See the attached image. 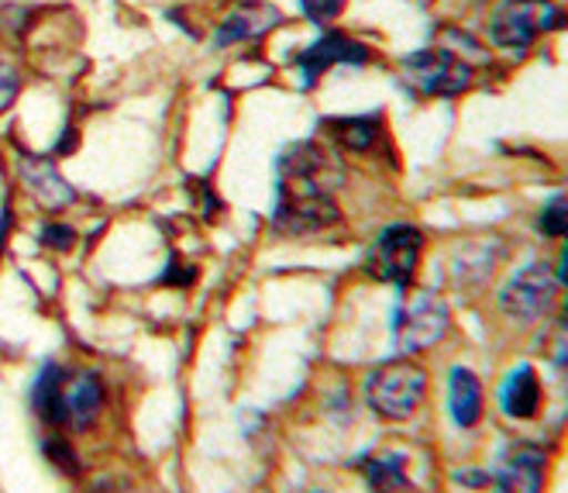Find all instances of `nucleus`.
Instances as JSON below:
<instances>
[{
	"label": "nucleus",
	"mask_w": 568,
	"mask_h": 493,
	"mask_svg": "<svg viewBox=\"0 0 568 493\" xmlns=\"http://www.w3.org/2000/svg\"><path fill=\"white\" fill-rule=\"evenodd\" d=\"M365 398H369V408L379 417L404 421L427 398V373L410 359H389L365 380Z\"/></svg>",
	"instance_id": "f257e3e1"
},
{
	"label": "nucleus",
	"mask_w": 568,
	"mask_h": 493,
	"mask_svg": "<svg viewBox=\"0 0 568 493\" xmlns=\"http://www.w3.org/2000/svg\"><path fill=\"white\" fill-rule=\"evenodd\" d=\"M558 24L561 11L551 0H504L489 18V39L507 52H527L541 31H555Z\"/></svg>",
	"instance_id": "f03ea898"
},
{
	"label": "nucleus",
	"mask_w": 568,
	"mask_h": 493,
	"mask_svg": "<svg viewBox=\"0 0 568 493\" xmlns=\"http://www.w3.org/2000/svg\"><path fill=\"white\" fill-rule=\"evenodd\" d=\"M420 249H424V235L414 224H393L365 252V273L379 283L407 290L417 273Z\"/></svg>",
	"instance_id": "7ed1b4c3"
},
{
	"label": "nucleus",
	"mask_w": 568,
	"mask_h": 493,
	"mask_svg": "<svg viewBox=\"0 0 568 493\" xmlns=\"http://www.w3.org/2000/svg\"><path fill=\"white\" fill-rule=\"evenodd\" d=\"M404 80L424 97H455L473 83V66L452 49H420L399 62Z\"/></svg>",
	"instance_id": "20e7f679"
},
{
	"label": "nucleus",
	"mask_w": 568,
	"mask_h": 493,
	"mask_svg": "<svg viewBox=\"0 0 568 493\" xmlns=\"http://www.w3.org/2000/svg\"><path fill=\"white\" fill-rule=\"evenodd\" d=\"M342 211L334 204L331 190H311V187H280V208H276V228L286 235H314L324 228L338 224Z\"/></svg>",
	"instance_id": "39448f33"
},
{
	"label": "nucleus",
	"mask_w": 568,
	"mask_h": 493,
	"mask_svg": "<svg viewBox=\"0 0 568 493\" xmlns=\"http://www.w3.org/2000/svg\"><path fill=\"white\" fill-rule=\"evenodd\" d=\"M558 286H561V276L541 266V262H534V266L520 270L504 290H499V304L517 321H538L555 308Z\"/></svg>",
	"instance_id": "423d86ee"
},
{
	"label": "nucleus",
	"mask_w": 568,
	"mask_h": 493,
	"mask_svg": "<svg viewBox=\"0 0 568 493\" xmlns=\"http://www.w3.org/2000/svg\"><path fill=\"white\" fill-rule=\"evenodd\" d=\"M448 324H452L448 308L438 298H430V293H420V298L396 311V342L404 352L430 349L445 339Z\"/></svg>",
	"instance_id": "0eeeda50"
},
{
	"label": "nucleus",
	"mask_w": 568,
	"mask_h": 493,
	"mask_svg": "<svg viewBox=\"0 0 568 493\" xmlns=\"http://www.w3.org/2000/svg\"><path fill=\"white\" fill-rule=\"evenodd\" d=\"M365 59H369V49L362 42L342 36V31H327V36H321L314 46H307L296 56V66H300V73H304V87H314V80L327 73L331 66H338V62L362 66Z\"/></svg>",
	"instance_id": "6e6552de"
},
{
	"label": "nucleus",
	"mask_w": 568,
	"mask_h": 493,
	"mask_svg": "<svg viewBox=\"0 0 568 493\" xmlns=\"http://www.w3.org/2000/svg\"><path fill=\"white\" fill-rule=\"evenodd\" d=\"M499 493H541L545 490V452L534 445H517L496 476Z\"/></svg>",
	"instance_id": "1a4fd4ad"
},
{
	"label": "nucleus",
	"mask_w": 568,
	"mask_h": 493,
	"mask_svg": "<svg viewBox=\"0 0 568 493\" xmlns=\"http://www.w3.org/2000/svg\"><path fill=\"white\" fill-rule=\"evenodd\" d=\"M18 167H21V177H24L28 190L36 193L45 208H55L59 211V208H70L77 201V190L55 173V167H52L49 159H42V155H24L21 152Z\"/></svg>",
	"instance_id": "9d476101"
},
{
	"label": "nucleus",
	"mask_w": 568,
	"mask_h": 493,
	"mask_svg": "<svg viewBox=\"0 0 568 493\" xmlns=\"http://www.w3.org/2000/svg\"><path fill=\"white\" fill-rule=\"evenodd\" d=\"M104 404V383L97 373H80L65 380V424L73 429H90Z\"/></svg>",
	"instance_id": "9b49d317"
},
{
	"label": "nucleus",
	"mask_w": 568,
	"mask_h": 493,
	"mask_svg": "<svg viewBox=\"0 0 568 493\" xmlns=\"http://www.w3.org/2000/svg\"><path fill=\"white\" fill-rule=\"evenodd\" d=\"M499 404H504L507 417L527 421L538 414L541 408V380L534 373V366H517L514 373H507L504 390H499Z\"/></svg>",
	"instance_id": "f8f14e48"
},
{
	"label": "nucleus",
	"mask_w": 568,
	"mask_h": 493,
	"mask_svg": "<svg viewBox=\"0 0 568 493\" xmlns=\"http://www.w3.org/2000/svg\"><path fill=\"white\" fill-rule=\"evenodd\" d=\"M448 408H452V421L458 429H473L483 414V386L479 376L473 370H452L448 380Z\"/></svg>",
	"instance_id": "ddd939ff"
},
{
	"label": "nucleus",
	"mask_w": 568,
	"mask_h": 493,
	"mask_svg": "<svg viewBox=\"0 0 568 493\" xmlns=\"http://www.w3.org/2000/svg\"><path fill=\"white\" fill-rule=\"evenodd\" d=\"M65 380H70V373H65L62 366L49 363L39 380H36V390H31V404H36L39 417L45 424H55V429H62L65 424Z\"/></svg>",
	"instance_id": "4468645a"
},
{
	"label": "nucleus",
	"mask_w": 568,
	"mask_h": 493,
	"mask_svg": "<svg viewBox=\"0 0 568 493\" xmlns=\"http://www.w3.org/2000/svg\"><path fill=\"white\" fill-rule=\"evenodd\" d=\"M280 14L273 8H262V4H242L235 14H231L221 31H217V46H235L245 39H255L262 31H270V24H276Z\"/></svg>",
	"instance_id": "2eb2a0df"
},
{
	"label": "nucleus",
	"mask_w": 568,
	"mask_h": 493,
	"mask_svg": "<svg viewBox=\"0 0 568 493\" xmlns=\"http://www.w3.org/2000/svg\"><path fill=\"white\" fill-rule=\"evenodd\" d=\"M362 476L369 483L376 493H407L410 490V480H407V463L393 452H379V455H369L362 463Z\"/></svg>",
	"instance_id": "dca6fc26"
},
{
	"label": "nucleus",
	"mask_w": 568,
	"mask_h": 493,
	"mask_svg": "<svg viewBox=\"0 0 568 493\" xmlns=\"http://www.w3.org/2000/svg\"><path fill=\"white\" fill-rule=\"evenodd\" d=\"M331 139H338L352 152H369L379 139V121L376 118H334L327 121Z\"/></svg>",
	"instance_id": "f3484780"
},
{
	"label": "nucleus",
	"mask_w": 568,
	"mask_h": 493,
	"mask_svg": "<svg viewBox=\"0 0 568 493\" xmlns=\"http://www.w3.org/2000/svg\"><path fill=\"white\" fill-rule=\"evenodd\" d=\"M538 232L548 235V239H561L568 232V201H565V193H555L551 201L541 208V214H538Z\"/></svg>",
	"instance_id": "a211bd4d"
},
{
	"label": "nucleus",
	"mask_w": 568,
	"mask_h": 493,
	"mask_svg": "<svg viewBox=\"0 0 568 493\" xmlns=\"http://www.w3.org/2000/svg\"><path fill=\"white\" fill-rule=\"evenodd\" d=\"M300 8H304V14L314 24H331L345 11V0H300Z\"/></svg>",
	"instance_id": "6ab92c4d"
},
{
	"label": "nucleus",
	"mask_w": 568,
	"mask_h": 493,
	"mask_svg": "<svg viewBox=\"0 0 568 493\" xmlns=\"http://www.w3.org/2000/svg\"><path fill=\"white\" fill-rule=\"evenodd\" d=\"M45 455L52 459V463H55V470L59 473H77V452L70 449V445H65L62 439H49L45 442Z\"/></svg>",
	"instance_id": "aec40b11"
},
{
	"label": "nucleus",
	"mask_w": 568,
	"mask_h": 493,
	"mask_svg": "<svg viewBox=\"0 0 568 493\" xmlns=\"http://www.w3.org/2000/svg\"><path fill=\"white\" fill-rule=\"evenodd\" d=\"M42 242H45L49 249L65 252V249H73L77 235H73V228H65V224H45V228H42Z\"/></svg>",
	"instance_id": "412c9836"
},
{
	"label": "nucleus",
	"mask_w": 568,
	"mask_h": 493,
	"mask_svg": "<svg viewBox=\"0 0 568 493\" xmlns=\"http://www.w3.org/2000/svg\"><path fill=\"white\" fill-rule=\"evenodd\" d=\"M18 73L11 70V66L8 62H0V111H4V108H11V101H14V97H18Z\"/></svg>",
	"instance_id": "4be33fe9"
}]
</instances>
